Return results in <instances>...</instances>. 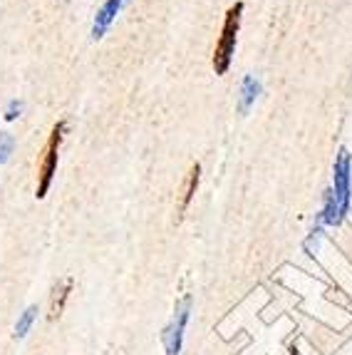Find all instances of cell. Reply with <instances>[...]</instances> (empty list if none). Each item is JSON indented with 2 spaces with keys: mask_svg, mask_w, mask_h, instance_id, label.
<instances>
[{
  "mask_svg": "<svg viewBox=\"0 0 352 355\" xmlns=\"http://www.w3.org/2000/svg\"><path fill=\"white\" fill-rule=\"evenodd\" d=\"M241 15H243V3H236L226 10L223 15V28L221 35L216 40V50H213V70L216 75H226L231 67V60L236 53V42H238V30H241Z\"/></svg>",
  "mask_w": 352,
  "mask_h": 355,
  "instance_id": "obj_1",
  "label": "cell"
},
{
  "mask_svg": "<svg viewBox=\"0 0 352 355\" xmlns=\"http://www.w3.org/2000/svg\"><path fill=\"white\" fill-rule=\"evenodd\" d=\"M65 132H67V122L60 119L58 125L53 127V132H50V137H47L45 152H42L40 166H37V191H35L37 199H45L50 187H53L55 172H58V159H60V144L65 139Z\"/></svg>",
  "mask_w": 352,
  "mask_h": 355,
  "instance_id": "obj_2",
  "label": "cell"
},
{
  "mask_svg": "<svg viewBox=\"0 0 352 355\" xmlns=\"http://www.w3.org/2000/svg\"><path fill=\"white\" fill-rule=\"evenodd\" d=\"M333 191H335V202L340 207L342 219H345L352 204V154L345 147H340V152L335 154Z\"/></svg>",
  "mask_w": 352,
  "mask_h": 355,
  "instance_id": "obj_3",
  "label": "cell"
},
{
  "mask_svg": "<svg viewBox=\"0 0 352 355\" xmlns=\"http://www.w3.org/2000/svg\"><path fill=\"white\" fill-rule=\"evenodd\" d=\"M191 308H194V298L188 296V293L176 301L174 318H171V323L164 328V333H161L166 355H179V353H182L184 331H186V323H188V318H191Z\"/></svg>",
  "mask_w": 352,
  "mask_h": 355,
  "instance_id": "obj_4",
  "label": "cell"
},
{
  "mask_svg": "<svg viewBox=\"0 0 352 355\" xmlns=\"http://www.w3.org/2000/svg\"><path fill=\"white\" fill-rule=\"evenodd\" d=\"M124 8V0H105L102 8L94 15V25H92V40H102L105 33L109 30V25L114 23V18L119 15V10Z\"/></svg>",
  "mask_w": 352,
  "mask_h": 355,
  "instance_id": "obj_5",
  "label": "cell"
},
{
  "mask_svg": "<svg viewBox=\"0 0 352 355\" xmlns=\"http://www.w3.org/2000/svg\"><path fill=\"white\" fill-rule=\"evenodd\" d=\"M263 92V87H261V83L256 80L253 75H246L241 80V95H238V112L241 114H248L251 112V107L256 105V100H258V95Z\"/></svg>",
  "mask_w": 352,
  "mask_h": 355,
  "instance_id": "obj_6",
  "label": "cell"
},
{
  "mask_svg": "<svg viewBox=\"0 0 352 355\" xmlns=\"http://www.w3.org/2000/svg\"><path fill=\"white\" fill-rule=\"evenodd\" d=\"M70 291H72V279H65L53 286V296H50V318L53 320L62 315L67 298H70Z\"/></svg>",
  "mask_w": 352,
  "mask_h": 355,
  "instance_id": "obj_7",
  "label": "cell"
},
{
  "mask_svg": "<svg viewBox=\"0 0 352 355\" xmlns=\"http://www.w3.org/2000/svg\"><path fill=\"white\" fill-rule=\"evenodd\" d=\"M320 224L325 226H337L342 221V214H340V207H337V202H335V191L333 187L330 189H325L323 194V209H320Z\"/></svg>",
  "mask_w": 352,
  "mask_h": 355,
  "instance_id": "obj_8",
  "label": "cell"
},
{
  "mask_svg": "<svg viewBox=\"0 0 352 355\" xmlns=\"http://www.w3.org/2000/svg\"><path fill=\"white\" fill-rule=\"evenodd\" d=\"M199 182H201V166L194 164L191 169H188V177H186V184H184V191H182V214L188 209V204L194 202L196 196V189H199Z\"/></svg>",
  "mask_w": 352,
  "mask_h": 355,
  "instance_id": "obj_9",
  "label": "cell"
},
{
  "mask_svg": "<svg viewBox=\"0 0 352 355\" xmlns=\"http://www.w3.org/2000/svg\"><path fill=\"white\" fill-rule=\"evenodd\" d=\"M35 320H37V306H28L23 313H20L18 323H15V338H25V336H28Z\"/></svg>",
  "mask_w": 352,
  "mask_h": 355,
  "instance_id": "obj_10",
  "label": "cell"
},
{
  "mask_svg": "<svg viewBox=\"0 0 352 355\" xmlns=\"http://www.w3.org/2000/svg\"><path fill=\"white\" fill-rule=\"evenodd\" d=\"M12 149H15V139L8 132H0V164H6L10 159Z\"/></svg>",
  "mask_w": 352,
  "mask_h": 355,
  "instance_id": "obj_11",
  "label": "cell"
},
{
  "mask_svg": "<svg viewBox=\"0 0 352 355\" xmlns=\"http://www.w3.org/2000/svg\"><path fill=\"white\" fill-rule=\"evenodd\" d=\"M23 110H25V102L23 100H10L8 102V107H6V122H15V119L23 114Z\"/></svg>",
  "mask_w": 352,
  "mask_h": 355,
  "instance_id": "obj_12",
  "label": "cell"
},
{
  "mask_svg": "<svg viewBox=\"0 0 352 355\" xmlns=\"http://www.w3.org/2000/svg\"><path fill=\"white\" fill-rule=\"evenodd\" d=\"M290 355H298V353H295V348H293V350H290Z\"/></svg>",
  "mask_w": 352,
  "mask_h": 355,
  "instance_id": "obj_13",
  "label": "cell"
}]
</instances>
